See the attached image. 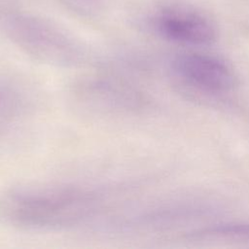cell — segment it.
Segmentation results:
<instances>
[{
  "label": "cell",
  "instance_id": "7a4b0ae2",
  "mask_svg": "<svg viewBox=\"0 0 249 249\" xmlns=\"http://www.w3.org/2000/svg\"><path fill=\"white\" fill-rule=\"evenodd\" d=\"M154 26L163 38L186 45H208L217 38L215 24L200 12L186 6L163 9L154 19Z\"/></svg>",
  "mask_w": 249,
  "mask_h": 249
},
{
  "label": "cell",
  "instance_id": "6da1fadb",
  "mask_svg": "<svg viewBox=\"0 0 249 249\" xmlns=\"http://www.w3.org/2000/svg\"><path fill=\"white\" fill-rule=\"evenodd\" d=\"M101 203V194L91 189L22 188L12 190L0 198V216L20 229H61L89 219Z\"/></svg>",
  "mask_w": 249,
  "mask_h": 249
},
{
  "label": "cell",
  "instance_id": "3957f363",
  "mask_svg": "<svg viewBox=\"0 0 249 249\" xmlns=\"http://www.w3.org/2000/svg\"><path fill=\"white\" fill-rule=\"evenodd\" d=\"M174 72L192 86L205 91L222 93L233 89L237 79L224 60L204 53H184L173 60Z\"/></svg>",
  "mask_w": 249,
  "mask_h": 249
},
{
  "label": "cell",
  "instance_id": "277c9868",
  "mask_svg": "<svg viewBox=\"0 0 249 249\" xmlns=\"http://www.w3.org/2000/svg\"><path fill=\"white\" fill-rule=\"evenodd\" d=\"M196 236H213L249 239V223H226L205 228L195 234Z\"/></svg>",
  "mask_w": 249,
  "mask_h": 249
}]
</instances>
